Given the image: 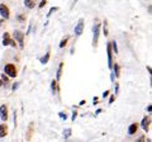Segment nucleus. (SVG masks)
Here are the masks:
<instances>
[{
  "label": "nucleus",
  "instance_id": "bb28decb",
  "mask_svg": "<svg viewBox=\"0 0 152 142\" xmlns=\"http://www.w3.org/2000/svg\"><path fill=\"white\" fill-rule=\"evenodd\" d=\"M56 10H58V8H52V9H51V10L48 12V14H47V17H51V14H52V13H53V12H56Z\"/></svg>",
  "mask_w": 152,
  "mask_h": 142
},
{
  "label": "nucleus",
  "instance_id": "2f4dec72",
  "mask_svg": "<svg viewBox=\"0 0 152 142\" xmlns=\"http://www.w3.org/2000/svg\"><path fill=\"white\" fill-rule=\"evenodd\" d=\"M147 112H148V113L152 112V105H151V104H148V105H147Z\"/></svg>",
  "mask_w": 152,
  "mask_h": 142
},
{
  "label": "nucleus",
  "instance_id": "20e7f679",
  "mask_svg": "<svg viewBox=\"0 0 152 142\" xmlns=\"http://www.w3.org/2000/svg\"><path fill=\"white\" fill-rule=\"evenodd\" d=\"M14 41L19 43V48H24V33L20 31H14Z\"/></svg>",
  "mask_w": 152,
  "mask_h": 142
},
{
  "label": "nucleus",
  "instance_id": "ddd939ff",
  "mask_svg": "<svg viewBox=\"0 0 152 142\" xmlns=\"http://www.w3.org/2000/svg\"><path fill=\"white\" fill-rule=\"evenodd\" d=\"M62 69H64V62H60L58 65V69H57V74H56V81L58 83L60 81V79H61V75H62Z\"/></svg>",
  "mask_w": 152,
  "mask_h": 142
},
{
  "label": "nucleus",
  "instance_id": "473e14b6",
  "mask_svg": "<svg viewBox=\"0 0 152 142\" xmlns=\"http://www.w3.org/2000/svg\"><path fill=\"white\" fill-rule=\"evenodd\" d=\"M118 90H119V84L115 83V94L118 93Z\"/></svg>",
  "mask_w": 152,
  "mask_h": 142
},
{
  "label": "nucleus",
  "instance_id": "393cba45",
  "mask_svg": "<svg viewBox=\"0 0 152 142\" xmlns=\"http://www.w3.org/2000/svg\"><path fill=\"white\" fill-rule=\"evenodd\" d=\"M146 141V136H140L134 142H145Z\"/></svg>",
  "mask_w": 152,
  "mask_h": 142
},
{
  "label": "nucleus",
  "instance_id": "4c0bfd02",
  "mask_svg": "<svg viewBox=\"0 0 152 142\" xmlns=\"http://www.w3.org/2000/svg\"><path fill=\"white\" fill-rule=\"evenodd\" d=\"M0 86H1V83H0Z\"/></svg>",
  "mask_w": 152,
  "mask_h": 142
},
{
  "label": "nucleus",
  "instance_id": "2eb2a0df",
  "mask_svg": "<svg viewBox=\"0 0 152 142\" xmlns=\"http://www.w3.org/2000/svg\"><path fill=\"white\" fill-rule=\"evenodd\" d=\"M113 74H115V78H119L121 75V66L118 64H113Z\"/></svg>",
  "mask_w": 152,
  "mask_h": 142
},
{
  "label": "nucleus",
  "instance_id": "9b49d317",
  "mask_svg": "<svg viewBox=\"0 0 152 142\" xmlns=\"http://www.w3.org/2000/svg\"><path fill=\"white\" fill-rule=\"evenodd\" d=\"M33 132H34V123L31 122L29 123V126H28V132H27V141H29L32 138V135H33Z\"/></svg>",
  "mask_w": 152,
  "mask_h": 142
},
{
  "label": "nucleus",
  "instance_id": "6e6552de",
  "mask_svg": "<svg viewBox=\"0 0 152 142\" xmlns=\"http://www.w3.org/2000/svg\"><path fill=\"white\" fill-rule=\"evenodd\" d=\"M0 15H1L3 19H9V17H10L9 8L5 5V4H0Z\"/></svg>",
  "mask_w": 152,
  "mask_h": 142
},
{
  "label": "nucleus",
  "instance_id": "c756f323",
  "mask_svg": "<svg viewBox=\"0 0 152 142\" xmlns=\"http://www.w3.org/2000/svg\"><path fill=\"white\" fill-rule=\"evenodd\" d=\"M109 93H110L109 90H105V91H104V93H103V98H107V97H109Z\"/></svg>",
  "mask_w": 152,
  "mask_h": 142
},
{
  "label": "nucleus",
  "instance_id": "b1692460",
  "mask_svg": "<svg viewBox=\"0 0 152 142\" xmlns=\"http://www.w3.org/2000/svg\"><path fill=\"white\" fill-rule=\"evenodd\" d=\"M103 32H104V34L108 36V28H107V22H104V24H103Z\"/></svg>",
  "mask_w": 152,
  "mask_h": 142
},
{
  "label": "nucleus",
  "instance_id": "f704fd0d",
  "mask_svg": "<svg viewBox=\"0 0 152 142\" xmlns=\"http://www.w3.org/2000/svg\"><path fill=\"white\" fill-rule=\"evenodd\" d=\"M147 70H148V74L151 75V72H152V70H151V66H147Z\"/></svg>",
  "mask_w": 152,
  "mask_h": 142
},
{
  "label": "nucleus",
  "instance_id": "e433bc0d",
  "mask_svg": "<svg viewBox=\"0 0 152 142\" xmlns=\"http://www.w3.org/2000/svg\"><path fill=\"white\" fill-rule=\"evenodd\" d=\"M147 142H151V138H147Z\"/></svg>",
  "mask_w": 152,
  "mask_h": 142
},
{
  "label": "nucleus",
  "instance_id": "4468645a",
  "mask_svg": "<svg viewBox=\"0 0 152 142\" xmlns=\"http://www.w3.org/2000/svg\"><path fill=\"white\" fill-rule=\"evenodd\" d=\"M51 91L53 95L58 93V84H57L56 80H52V83H51Z\"/></svg>",
  "mask_w": 152,
  "mask_h": 142
},
{
  "label": "nucleus",
  "instance_id": "6ab92c4d",
  "mask_svg": "<svg viewBox=\"0 0 152 142\" xmlns=\"http://www.w3.org/2000/svg\"><path fill=\"white\" fill-rule=\"evenodd\" d=\"M0 83H1V85H3V84L5 85V84L9 83V78L5 74H1V76H0Z\"/></svg>",
  "mask_w": 152,
  "mask_h": 142
},
{
  "label": "nucleus",
  "instance_id": "a211bd4d",
  "mask_svg": "<svg viewBox=\"0 0 152 142\" xmlns=\"http://www.w3.org/2000/svg\"><path fill=\"white\" fill-rule=\"evenodd\" d=\"M69 38H70L69 36H66L65 38H62V41L60 42V48H65L66 45H67V42H69Z\"/></svg>",
  "mask_w": 152,
  "mask_h": 142
},
{
  "label": "nucleus",
  "instance_id": "cd10ccee",
  "mask_svg": "<svg viewBox=\"0 0 152 142\" xmlns=\"http://www.w3.org/2000/svg\"><path fill=\"white\" fill-rule=\"evenodd\" d=\"M114 100H115V95H110V98H109V104H113Z\"/></svg>",
  "mask_w": 152,
  "mask_h": 142
},
{
  "label": "nucleus",
  "instance_id": "a878e982",
  "mask_svg": "<svg viewBox=\"0 0 152 142\" xmlns=\"http://www.w3.org/2000/svg\"><path fill=\"white\" fill-rule=\"evenodd\" d=\"M46 4H47V0H42V1L39 3V5H38V8H39V9H41V8H43Z\"/></svg>",
  "mask_w": 152,
  "mask_h": 142
},
{
  "label": "nucleus",
  "instance_id": "4be33fe9",
  "mask_svg": "<svg viewBox=\"0 0 152 142\" xmlns=\"http://www.w3.org/2000/svg\"><path fill=\"white\" fill-rule=\"evenodd\" d=\"M17 19H18V22H26V15L24 14H18Z\"/></svg>",
  "mask_w": 152,
  "mask_h": 142
},
{
  "label": "nucleus",
  "instance_id": "f257e3e1",
  "mask_svg": "<svg viewBox=\"0 0 152 142\" xmlns=\"http://www.w3.org/2000/svg\"><path fill=\"white\" fill-rule=\"evenodd\" d=\"M4 72H5V75L8 78H13V79H15L17 75H18L17 67H15L14 64H7L5 66H4Z\"/></svg>",
  "mask_w": 152,
  "mask_h": 142
},
{
  "label": "nucleus",
  "instance_id": "0eeeda50",
  "mask_svg": "<svg viewBox=\"0 0 152 142\" xmlns=\"http://www.w3.org/2000/svg\"><path fill=\"white\" fill-rule=\"evenodd\" d=\"M150 126H151V117L150 116H146L143 117V119L141 121V127L145 132H148L150 131Z\"/></svg>",
  "mask_w": 152,
  "mask_h": 142
},
{
  "label": "nucleus",
  "instance_id": "7ed1b4c3",
  "mask_svg": "<svg viewBox=\"0 0 152 142\" xmlns=\"http://www.w3.org/2000/svg\"><path fill=\"white\" fill-rule=\"evenodd\" d=\"M1 43H3V46H12V47H14V48H17V42L12 38V37H10V33H8V32H5V33L3 34V41H1Z\"/></svg>",
  "mask_w": 152,
  "mask_h": 142
},
{
  "label": "nucleus",
  "instance_id": "1a4fd4ad",
  "mask_svg": "<svg viewBox=\"0 0 152 142\" xmlns=\"http://www.w3.org/2000/svg\"><path fill=\"white\" fill-rule=\"evenodd\" d=\"M8 117H9L8 107L5 105V104H3V105H0V119H1L3 122H7Z\"/></svg>",
  "mask_w": 152,
  "mask_h": 142
},
{
  "label": "nucleus",
  "instance_id": "9d476101",
  "mask_svg": "<svg viewBox=\"0 0 152 142\" xmlns=\"http://www.w3.org/2000/svg\"><path fill=\"white\" fill-rule=\"evenodd\" d=\"M8 132H9V128L5 123H1L0 124V138H4V137L8 136Z\"/></svg>",
  "mask_w": 152,
  "mask_h": 142
},
{
  "label": "nucleus",
  "instance_id": "f03ea898",
  "mask_svg": "<svg viewBox=\"0 0 152 142\" xmlns=\"http://www.w3.org/2000/svg\"><path fill=\"white\" fill-rule=\"evenodd\" d=\"M100 28H102V24L99 22H96V24L94 26V31H93V47L94 48H96V46H98L99 34H100Z\"/></svg>",
  "mask_w": 152,
  "mask_h": 142
},
{
  "label": "nucleus",
  "instance_id": "423d86ee",
  "mask_svg": "<svg viewBox=\"0 0 152 142\" xmlns=\"http://www.w3.org/2000/svg\"><path fill=\"white\" fill-rule=\"evenodd\" d=\"M107 55H108V66H109V69H112L113 67V50H112L110 42L107 43Z\"/></svg>",
  "mask_w": 152,
  "mask_h": 142
},
{
  "label": "nucleus",
  "instance_id": "5701e85b",
  "mask_svg": "<svg viewBox=\"0 0 152 142\" xmlns=\"http://www.w3.org/2000/svg\"><path fill=\"white\" fill-rule=\"evenodd\" d=\"M58 116H60V118H61L62 121H66V119H67V116H66V113H64V112H60V113H58Z\"/></svg>",
  "mask_w": 152,
  "mask_h": 142
},
{
  "label": "nucleus",
  "instance_id": "412c9836",
  "mask_svg": "<svg viewBox=\"0 0 152 142\" xmlns=\"http://www.w3.org/2000/svg\"><path fill=\"white\" fill-rule=\"evenodd\" d=\"M110 45H112V50L115 52V55H117V53H118V46H117V42H115V41H112V42H110Z\"/></svg>",
  "mask_w": 152,
  "mask_h": 142
},
{
  "label": "nucleus",
  "instance_id": "f3484780",
  "mask_svg": "<svg viewBox=\"0 0 152 142\" xmlns=\"http://www.w3.org/2000/svg\"><path fill=\"white\" fill-rule=\"evenodd\" d=\"M50 57H51V52H50V51H47V52H46V55L43 56V57H41V60H39V61H41V64H43V65L47 64V62L50 61Z\"/></svg>",
  "mask_w": 152,
  "mask_h": 142
},
{
  "label": "nucleus",
  "instance_id": "f8f14e48",
  "mask_svg": "<svg viewBox=\"0 0 152 142\" xmlns=\"http://www.w3.org/2000/svg\"><path fill=\"white\" fill-rule=\"evenodd\" d=\"M138 123H132V124L128 127V135H134L137 131H138Z\"/></svg>",
  "mask_w": 152,
  "mask_h": 142
},
{
  "label": "nucleus",
  "instance_id": "c9c22d12",
  "mask_svg": "<svg viewBox=\"0 0 152 142\" xmlns=\"http://www.w3.org/2000/svg\"><path fill=\"white\" fill-rule=\"evenodd\" d=\"M85 103H86V102H85V100H81V102H80V105H84V104Z\"/></svg>",
  "mask_w": 152,
  "mask_h": 142
},
{
  "label": "nucleus",
  "instance_id": "39448f33",
  "mask_svg": "<svg viewBox=\"0 0 152 142\" xmlns=\"http://www.w3.org/2000/svg\"><path fill=\"white\" fill-rule=\"evenodd\" d=\"M83 32H84V19H83V18H80L79 22H77V24L75 26L74 33H75L76 37H80L83 34Z\"/></svg>",
  "mask_w": 152,
  "mask_h": 142
},
{
  "label": "nucleus",
  "instance_id": "c85d7f7f",
  "mask_svg": "<svg viewBox=\"0 0 152 142\" xmlns=\"http://www.w3.org/2000/svg\"><path fill=\"white\" fill-rule=\"evenodd\" d=\"M76 117H77V112H76V111H74V112H72V117H71V119H72V121L75 122Z\"/></svg>",
  "mask_w": 152,
  "mask_h": 142
},
{
  "label": "nucleus",
  "instance_id": "7c9ffc66",
  "mask_svg": "<svg viewBox=\"0 0 152 142\" xmlns=\"http://www.w3.org/2000/svg\"><path fill=\"white\" fill-rule=\"evenodd\" d=\"M18 86H19V83H14V84H13V90H17Z\"/></svg>",
  "mask_w": 152,
  "mask_h": 142
},
{
  "label": "nucleus",
  "instance_id": "aec40b11",
  "mask_svg": "<svg viewBox=\"0 0 152 142\" xmlns=\"http://www.w3.org/2000/svg\"><path fill=\"white\" fill-rule=\"evenodd\" d=\"M71 133H72L71 128H66V130L64 131V137H65V138H69V137L71 136Z\"/></svg>",
  "mask_w": 152,
  "mask_h": 142
},
{
  "label": "nucleus",
  "instance_id": "72a5a7b5",
  "mask_svg": "<svg viewBox=\"0 0 152 142\" xmlns=\"http://www.w3.org/2000/svg\"><path fill=\"white\" fill-rule=\"evenodd\" d=\"M98 102H99V100H98V98H96V97H95V98H94V100H93V104H94V105H95V104H98Z\"/></svg>",
  "mask_w": 152,
  "mask_h": 142
},
{
  "label": "nucleus",
  "instance_id": "dca6fc26",
  "mask_svg": "<svg viewBox=\"0 0 152 142\" xmlns=\"http://www.w3.org/2000/svg\"><path fill=\"white\" fill-rule=\"evenodd\" d=\"M24 5H26L28 9L36 8V0H24Z\"/></svg>",
  "mask_w": 152,
  "mask_h": 142
}]
</instances>
